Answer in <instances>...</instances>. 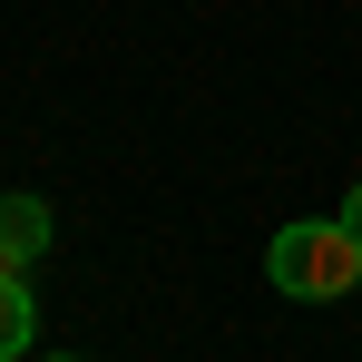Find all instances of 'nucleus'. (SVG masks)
Returning a JSON list of instances; mask_svg holds the SVG:
<instances>
[{"label": "nucleus", "instance_id": "obj_5", "mask_svg": "<svg viewBox=\"0 0 362 362\" xmlns=\"http://www.w3.org/2000/svg\"><path fill=\"white\" fill-rule=\"evenodd\" d=\"M49 362H69V353H49Z\"/></svg>", "mask_w": 362, "mask_h": 362}, {"label": "nucleus", "instance_id": "obj_2", "mask_svg": "<svg viewBox=\"0 0 362 362\" xmlns=\"http://www.w3.org/2000/svg\"><path fill=\"white\" fill-rule=\"evenodd\" d=\"M49 255V206L40 196H0V264H40Z\"/></svg>", "mask_w": 362, "mask_h": 362}, {"label": "nucleus", "instance_id": "obj_4", "mask_svg": "<svg viewBox=\"0 0 362 362\" xmlns=\"http://www.w3.org/2000/svg\"><path fill=\"white\" fill-rule=\"evenodd\" d=\"M343 226H353V245H362V186H353V196H343Z\"/></svg>", "mask_w": 362, "mask_h": 362}, {"label": "nucleus", "instance_id": "obj_1", "mask_svg": "<svg viewBox=\"0 0 362 362\" xmlns=\"http://www.w3.org/2000/svg\"><path fill=\"white\" fill-rule=\"evenodd\" d=\"M264 274H274V294H294V303H343V294H353V274H362V245H353L343 216H303V226L274 235Z\"/></svg>", "mask_w": 362, "mask_h": 362}, {"label": "nucleus", "instance_id": "obj_3", "mask_svg": "<svg viewBox=\"0 0 362 362\" xmlns=\"http://www.w3.org/2000/svg\"><path fill=\"white\" fill-rule=\"evenodd\" d=\"M30 333H40V303H30V284H20V264H0V362L30 353Z\"/></svg>", "mask_w": 362, "mask_h": 362}]
</instances>
